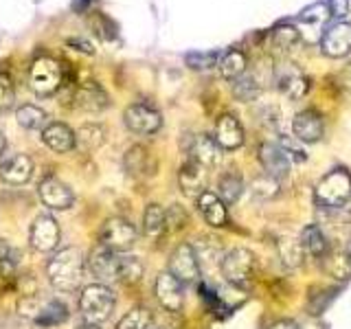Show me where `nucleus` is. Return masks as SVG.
<instances>
[{"mask_svg": "<svg viewBox=\"0 0 351 329\" xmlns=\"http://www.w3.org/2000/svg\"><path fill=\"white\" fill-rule=\"evenodd\" d=\"M86 261L80 248L69 246L58 252L47 263V277L58 292H75L82 285Z\"/></svg>", "mask_w": 351, "mask_h": 329, "instance_id": "nucleus-1", "label": "nucleus"}, {"mask_svg": "<svg viewBox=\"0 0 351 329\" xmlns=\"http://www.w3.org/2000/svg\"><path fill=\"white\" fill-rule=\"evenodd\" d=\"M314 197L323 208H343L351 197V173L343 167L332 169L318 180Z\"/></svg>", "mask_w": 351, "mask_h": 329, "instance_id": "nucleus-2", "label": "nucleus"}, {"mask_svg": "<svg viewBox=\"0 0 351 329\" xmlns=\"http://www.w3.org/2000/svg\"><path fill=\"white\" fill-rule=\"evenodd\" d=\"M114 292L106 283H90L82 290L80 296V312L86 318V323L99 325L110 318L114 310Z\"/></svg>", "mask_w": 351, "mask_h": 329, "instance_id": "nucleus-3", "label": "nucleus"}, {"mask_svg": "<svg viewBox=\"0 0 351 329\" xmlns=\"http://www.w3.org/2000/svg\"><path fill=\"white\" fill-rule=\"evenodd\" d=\"M64 84V69L58 60L49 55H40L31 62L29 69V88L40 97H51Z\"/></svg>", "mask_w": 351, "mask_h": 329, "instance_id": "nucleus-4", "label": "nucleus"}, {"mask_svg": "<svg viewBox=\"0 0 351 329\" xmlns=\"http://www.w3.org/2000/svg\"><path fill=\"white\" fill-rule=\"evenodd\" d=\"M219 270H222V277L230 285L246 290L252 283V279H255L257 259L248 248H233V250L224 252V259H222V263H219Z\"/></svg>", "mask_w": 351, "mask_h": 329, "instance_id": "nucleus-5", "label": "nucleus"}, {"mask_svg": "<svg viewBox=\"0 0 351 329\" xmlns=\"http://www.w3.org/2000/svg\"><path fill=\"white\" fill-rule=\"evenodd\" d=\"M136 228L134 224L125 217H110L104 222L101 233H99V244L114 250V252H125L136 244Z\"/></svg>", "mask_w": 351, "mask_h": 329, "instance_id": "nucleus-6", "label": "nucleus"}, {"mask_svg": "<svg viewBox=\"0 0 351 329\" xmlns=\"http://www.w3.org/2000/svg\"><path fill=\"white\" fill-rule=\"evenodd\" d=\"M123 123L130 132L141 136L156 134L162 127V117L156 108H152L149 103H132L125 108L123 112Z\"/></svg>", "mask_w": 351, "mask_h": 329, "instance_id": "nucleus-7", "label": "nucleus"}, {"mask_svg": "<svg viewBox=\"0 0 351 329\" xmlns=\"http://www.w3.org/2000/svg\"><path fill=\"white\" fill-rule=\"evenodd\" d=\"M274 84H277L279 90L290 99V101H299L307 95L310 90V80H307V75L299 69L296 64H279L277 69H274Z\"/></svg>", "mask_w": 351, "mask_h": 329, "instance_id": "nucleus-8", "label": "nucleus"}, {"mask_svg": "<svg viewBox=\"0 0 351 329\" xmlns=\"http://www.w3.org/2000/svg\"><path fill=\"white\" fill-rule=\"evenodd\" d=\"M60 237H62V230H60L58 219L53 215H40L33 219L31 230H29V241L33 250L53 252L60 244Z\"/></svg>", "mask_w": 351, "mask_h": 329, "instance_id": "nucleus-9", "label": "nucleus"}, {"mask_svg": "<svg viewBox=\"0 0 351 329\" xmlns=\"http://www.w3.org/2000/svg\"><path fill=\"white\" fill-rule=\"evenodd\" d=\"M169 272L184 283H195L200 279V261H197L195 248L191 244H180L169 257Z\"/></svg>", "mask_w": 351, "mask_h": 329, "instance_id": "nucleus-10", "label": "nucleus"}, {"mask_svg": "<svg viewBox=\"0 0 351 329\" xmlns=\"http://www.w3.org/2000/svg\"><path fill=\"white\" fill-rule=\"evenodd\" d=\"M321 51L332 60L347 58L351 53V22L338 20L329 27L321 38Z\"/></svg>", "mask_w": 351, "mask_h": 329, "instance_id": "nucleus-11", "label": "nucleus"}, {"mask_svg": "<svg viewBox=\"0 0 351 329\" xmlns=\"http://www.w3.org/2000/svg\"><path fill=\"white\" fill-rule=\"evenodd\" d=\"M38 193H40V200L49 208H53V211H66V208H71L75 202L73 189L60 178H55V175H47V178L40 182Z\"/></svg>", "mask_w": 351, "mask_h": 329, "instance_id": "nucleus-12", "label": "nucleus"}, {"mask_svg": "<svg viewBox=\"0 0 351 329\" xmlns=\"http://www.w3.org/2000/svg\"><path fill=\"white\" fill-rule=\"evenodd\" d=\"M119 261H121L119 252L99 244L90 252V257H88V268H90L93 277L99 279V283H110V281H119Z\"/></svg>", "mask_w": 351, "mask_h": 329, "instance_id": "nucleus-13", "label": "nucleus"}, {"mask_svg": "<svg viewBox=\"0 0 351 329\" xmlns=\"http://www.w3.org/2000/svg\"><path fill=\"white\" fill-rule=\"evenodd\" d=\"M186 154H189V160L202 164L204 169H213L222 160V147L208 134H193L186 145Z\"/></svg>", "mask_w": 351, "mask_h": 329, "instance_id": "nucleus-14", "label": "nucleus"}, {"mask_svg": "<svg viewBox=\"0 0 351 329\" xmlns=\"http://www.w3.org/2000/svg\"><path fill=\"white\" fill-rule=\"evenodd\" d=\"M154 294H156L158 303L167 312H180L182 310V303H184L182 283L176 279L169 270L160 272L156 277V283H154Z\"/></svg>", "mask_w": 351, "mask_h": 329, "instance_id": "nucleus-15", "label": "nucleus"}, {"mask_svg": "<svg viewBox=\"0 0 351 329\" xmlns=\"http://www.w3.org/2000/svg\"><path fill=\"white\" fill-rule=\"evenodd\" d=\"M73 106L84 112H101L110 106V97L97 82H84L73 90Z\"/></svg>", "mask_w": 351, "mask_h": 329, "instance_id": "nucleus-16", "label": "nucleus"}, {"mask_svg": "<svg viewBox=\"0 0 351 329\" xmlns=\"http://www.w3.org/2000/svg\"><path fill=\"white\" fill-rule=\"evenodd\" d=\"M259 160L263 164V171L277 180H283L292 167V158L279 143H263L259 147Z\"/></svg>", "mask_w": 351, "mask_h": 329, "instance_id": "nucleus-17", "label": "nucleus"}, {"mask_svg": "<svg viewBox=\"0 0 351 329\" xmlns=\"http://www.w3.org/2000/svg\"><path fill=\"white\" fill-rule=\"evenodd\" d=\"M213 138L222 149H237L244 145V127L235 114H222L215 121Z\"/></svg>", "mask_w": 351, "mask_h": 329, "instance_id": "nucleus-18", "label": "nucleus"}, {"mask_svg": "<svg viewBox=\"0 0 351 329\" xmlns=\"http://www.w3.org/2000/svg\"><path fill=\"white\" fill-rule=\"evenodd\" d=\"M292 132L301 143H316L323 138L325 123L316 110H303L292 119Z\"/></svg>", "mask_w": 351, "mask_h": 329, "instance_id": "nucleus-19", "label": "nucleus"}, {"mask_svg": "<svg viewBox=\"0 0 351 329\" xmlns=\"http://www.w3.org/2000/svg\"><path fill=\"white\" fill-rule=\"evenodd\" d=\"M42 143L55 154H69L71 149L77 147L75 132L66 123H62V121H53V123L42 130Z\"/></svg>", "mask_w": 351, "mask_h": 329, "instance_id": "nucleus-20", "label": "nucleus"}, {"mask_svg": "<svg viewBox=\"0 0 351 329\" xmlns=\"http://www.w3.org/2000/svg\"><path fill=\"white\" fill-rule=\"evenodd\" d=\"M33 175V158L29 154H14L0 162V180L7 184H25Z\"/></svg>", "mask_w": 351, "mask_h": 329, "instance_id": "nucleus-21", "label": "nucleus"}, {"mask_svg": "<svg viewBox=\"0 0 351 329\" xmlns=\"http://www.w3.org/2000/svg\"><path fill=\"white\" fill-rule=\"evenodd\" d=\"M206 178H208L206 169L193 160H186L178 171V182H180L182 193L195 197V200L206 191Z\"/></svg>", "mask_w": 351, "mask_h": 329, "instance_id": "nucleus-22", "label": "nucleus"}, {"mask_svg": "<svg viewBox=\"0 0 351 329\" xmlns=\"http://www.w3.org/2000/svg\"><path fill=\"white\" fill-rule=\"evenodd\" d=\"M125 171L134 178H145V175H152L154 169H156V162H154L149 149H145L143 145H134L125 151Z\"/></svg>", "mask_w": 351, "mask_h": 329, "instance_id": "nucleus-23", "label": "nucleus"}, {"mask_svg": "<svg viewBox=\"0 0 351 329\" xmlns=\"http://www.w3.org/2000/svg\"><path fill=\"white\" fill-rule=\"evenodd\" d=\"M197 208H200V213L204 215V219L211 226H224L226 219H228V211H226V204L224 200L219 197L217 193L213 191H204L200 197H197Z\"/></svg>", "mask_w": 351, "mask_h": 329, "instance_id": "nucleus-24", "label": "nucleus"}, {"mask_svg": "<svg viewBox=\"0 0 351 329\" xmlns=\"http://www.w3.org/2000/svg\"><path fill=\"white\" fill-rule=\"evenodd\" d=\"M217 69H219V75H222L224 80H228V82L239 80V77L246 75V71H248V58H246V53L239 51V49L226 51L222 58H219Z\"/></svg>", "mask_w": 351, "mask_h": 329, "instance_id": "nucleus-25", "label": "nucleus"}, {"mask_svg": "<svg viewBox=\"0 0 351 329\" xmlns=\"http://www.w3.org/2000/svg\"><path fill=\"white\" fill-rule=\"evenodd\" d=\"M299 241H301L303 250H305L310 257H321V259H323V257H325V252L329 250L327 235H325V230H323L321 226H318V224L305 226Z\"/></svg>", "mask_w": 351, "mask_h": 329, "instance_id": "nucleus-26", "label": "nucleus"}, {"mask_svg": "<svg viewBox=\"0 0 351 329\" xmlns=\"http://www.w3.org/2000/svg\"><path fill=\"white\" fill-rule=\"evenodd\" d=\"M108 132L104 125L99 123H84L80 130L75 132V138H77V147L82 151H95L99 149L106 143Z\"/></svg>", "mask_w": 351, "mask_h": 329, "instance_id": "nucleus-27", "label": "nucleus"}, {"mask_svg": "<svg viewBox=\"0 0 351 329\" xmlns=\"http://www.w3.org/2000/svg\"><path fill=\"white\" fill-rule=\"evenodd\" d=\"M323 263H325V270L332 274L334 279H340V281L351 279V257L347 250L343 252V250L329 248L323 257Z\"/></svg>", "mask_w": 351, "mask_h": 329, "instance_id": "nucleus-28", "label": "nucleus"}, {"mask_svg": "<svg viewBox=\"0 0 351 329\" xmlns=\"http://www.w3.org/2000/svg\"><path fill=\"white\" fill-rule=\"evenodd\" d=\"M16 119L18 125H22L25 130H44L49 125V114L36 103H25L16 110Z\"/></svg>", "mask_w": 351, "mask_h": 329, "instance_id": "nucleus-29", "label": "nucleus"}, {"mask_svg": "<svg viewBox=\"0 0 351 329\" xmlns=\"http://www.w3.org/2000/svg\"><path fill=\"white\" fill-rule=\"evenodd\" d=\"M167 228V211L160 204H149L143 213V230L147 237H160Z\"/></svg>", "mask_w": 351, "mask_h": 329, "instance_id": "nucleus-30", "label": "nucleus"}, {"mask_svg": "<svg viewBox=\"0 0 351 329\" xmlns=\"http://www.w3.org/2000/svg\"><path fill=\"white\" fill-rule=\"evenodd\" d=\"M241 193H244V180H241V175L235 171L222 173V178L217 182V195L222 197L224 204H235Z\"/></svg>", "mask_w": 351, "mask_h": 329, "instance_id": "nucleus-31", "label": "nucleus"}, {"mask_svg": "<svg viewBox=\"0 0 351 329\" xmlns=\"http://www.w3.org/2000/svg\"><path fill=\"white\" fill-rule=\"evenodd\" d=\"M299 40H301V33L292 25H277L270 31V42L279 53L292 51L296 44H299Z\"/></svg>", "mask_w": 351, "mask_h": 329, "instance_id": "nucleus-32", "label": "nucleus"}, {"mask_svg": "<svg viewBox=\"0 0 351 329\" xmlns=\"http://www.w3.org/2000/svg\"><path fill=\"white\" fill-rule=\"evenodd\" d=\"M230 88H233V95L239 99V101H255L261 93V82L257 80L255 73H246L230 84Z\"/></svg>", "mask_w": 351, "mask_h": 329, "instance_id": "nucleus-33", "label": "nucleus"}, {"mask_svg": "<svg viewBox=\"0 0 351 329\" xmlns=\"http://www.w3.org/2000/svg\"><path fill=\"white\" fill-rule=\"evenodd\" d=\"M69 318V307L60 301H44L42 303V310L38 316V325L42 327H51V325H60Z\"/></svg>", "mask_w": 351, "mask_h": 329, "instance_id": "nucleus-34", "label": "nucleus"}, {"mask_svg": "<svg viewBox=\"0 0 351 329\" xmlns=\"http://www.w3.org/2000/svg\"><path fill=\"white\" fill-rule=\"evenodd\" d=\"M143 263L138 257H132V255H121L119 261V281L125 283V285H134L143 279Z\"/></svg>", "mask_w": 351, "mask_h": 329, "instance_id": "nucleus-35", "label": "nucleus"}, {"mask_svg": "<svg viewBox=\"0 0 351 329\" xmlns=\"http://www.w3.org/2000/svg\"><path fill=\"white\" fill-rule=\"evenodd\" d=\"M20 263V250H16L9 241L0 239V277H14Z\"/></svg>", "mask_w": 351, "mask_h": 329, "instance_id": "nucleus-36", "label": "nucleus"}, {"mask_svg": "<svg viewBox=\"0 0 351 329\" xmlns=\"http://www.w3.org/2000/svg\"><path fill=\"white\" fill-rule=\"evenodd\" d=\"M149 325H152V312L147 307H134V310H130L117 323V329H149Z\"/></svg>", "mask_w": 351, "mask_h": 329, "instance_id": "nucleus-37", "label": "nucleus"}, {"mask_svg": "<svg viewBox=\"0 0 351 329\" xmlns=\"http://www.w3.org/2000/svg\"><path fill=\"white\" fill-rule=\"evenodd\" d=\"M303 246H301V241H294L290 237H285L279 241V257L283 261V266H288V268H296L299 263L303 261Z\"/></svg>", "mask_w": 351, "mask_h": 329, "instance_id": "nucleus-38", "label": "nucleus"}, {"mask_svg": "<svg viewBox=\"0 0 351 329\" xmlns=\"http://www.w3.org/2000/svg\"><path fill=\"white\" fill-rule=\"evenodd\" d=\"M184 64L193 71H208L219 64L217 51H191L184 55Z\"/></svg>", "mask_w": 351, "mask_h": 329, "instance_id": "nucleus-39", "label": "nucleus"}, {"mask_svg": "<svg viewBox=\"0 0 351 329\" xmlns=\"http://www.w3.org/2000/svg\"><path fill=\"white\" fill-rule=\"evenodd\" d=\"M252 193H255L257 197H263V200H268V197H274L279 193V180L272 178V175L263 173V175H257L255 180H252L250 184Z\"/></svg>", "mask_w": 351, "mask_h": 329, "instance_id": "nucleus-40", "label": "nucleus"}, {"mask_svg": "<svg viewBox=\"0 0 351 329\" xmlns=\"http://www.w3.org/2000/svg\"><path fill=\"white\" fill-rule=\"evenodd\" d=\"M14 99H16L14 80L7 73H0V112H5V110L14 106Z\"/></svg>", "mask_w": 351, "mask_h": 329, "instance_id": "nucleus-41", "label": "nucleus"}, {"mask_svg": "<svg viewBox=\"0 0 351 329\" xmlns=\"http://www.w3.org/2000/svg\"><path fill=\"white\" fill-rule=\"evenodd\" d=\"M329 16V5L327 3H314V5H310V7H305L303 11H301V16H299V20L301 22H307V25H316V22H323V20H327Z\"/></svg>", "mask_w": 351, "mask_h": 329, "instance_id": "nucleus-42", "label": "nucleus"}, {"mask_svg": "<svg viewBox=\"0 0 351 329\" xmlns=\"http://www.w3.org/2000/svg\"><path fill=\"white\" fill-rule=\"evenodd\" d=\"M279 145H281L285 151H288V156H290L292 160H296V162H301V160L307 158V151H305V147H303V143H301L299 138H296V136H283Z\"/></svg>", "mask_w": 351, "mask_h": 329, "instance_id": "nucleus-43", "label": "nucleus"}, {"mask_svg": "<svg viewBox=\"0 0 351 329\" xmlns=\"http://www.w3.org/2000/svg\"><path fill=\"white\" fill-rule=\"evenodd\" d=\"M90 27H93V31H95L101 40H112V38L117 36V33L108 31L110 20H108L106 16H101V14H95V16L90 18Z\"/></svg>", "mask_w": 351, "mask_h": 329, "instance_id": "nucleus-44", "label": "nucleus"}, {"mask_svg": "<svg viewBox=\"0 0 351 329\" xmlns=\"http://www.w3.org/2000/svg\"><path fill=\"white\" fill-rule=\"evenodd\" d=\"M327 5H329V14H332V18L343 20L351 9V0H329Z\"/></svg>", "mask_w": 351, "mask_h": 329, "instance_id": "nucleus-45", "label": "nucleus"}, {"mask_svg": "<svg viewBox=\"0 0 351 329\" xmlns=\"http://www.w3.org/2000/svg\"><path fill=\"white\" fill-rule=\"evenodd\" d=\"M186 224V215L180 206H171L167 211V226L169 228H182Z\"/></svg>", "mask_w": 351, "mask_h": 329, "instance_id": "nucleus-46", "label": "nucleus"}, {"mask_svg": "<svg viewBox=\"0 0 351 329\" xmlns=\"http://www.w3.org/2000/svg\"><path fill=\"white\" fill-rule=\"evenodd\" d=\"M69 44H71V47H77V51H82V53H88V55H93V53H95L93 44H90V42H86V40H82V38H73V40H69Z\"/></svg>", "mask_w": 351, "mask_h": 329, "instance_id": "nucleus-47", "label": "nucleus"}, {"mask_svg": "<svg viewBox=\"0 0 351 329\" xmlns=\"http://www.w3.org/2000/svg\"><path fill=\"white\" fill-rule=\"evenodd\" d=\"M270 329H299L294 323H290V321H279V323H274Z\"/></svg>", "mask_w": 351, "mask_h": 329, "instance_id": "nucleus-48", "label": "nucleus"}, {"mask_svg": "<svg viewBox=\"0 0 351 329\" xmlns=\"http://www.w3.org/2000/svg\"><path fill=\"white\" fill-rule=\"evenodd\" d=\"M5 149H7V138L3 134V130H0V158L5 156Z\"/></svg>", "mask_w": 351, "mask_h": 329, "instance_id": "nucleus-49", "label": "nucleus"}, {"mask_svg": "<svg viewBox=\"0 0 351 329\" xmlns=\"http://www.w3.org/2000/svg\"><path fill=\"white\" fill-rule=\"evenodd\" d=\"M77 329H99V325H93V323H84L82 327H77Z\"/></svg>", "mask_w": 351, "mask_h": 329, "instance_id": "nucleus-50", "label": "nucleus"}, {"mask_svg": "<svg viewBox=\"0 0 351 329\" xmlns=\"http://www.w3.org/2000/svg\"><path fill=\"white\" fill-rule=\"evenodd\" d=\"M347 252H349V257H351V239H349V244H347Z\"/></svg>", "mask_w": 351, "mask_h": 329, "instance_id": "nucleus-51", "label": "nucleus"}]
</instances>
